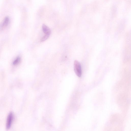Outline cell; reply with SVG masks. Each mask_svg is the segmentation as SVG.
<instances>
[{"label": "cell", "mask_w": 131, "mask_h": 131, "mask_svg": "<svg viewBox=\"0 0 131 131\" xmlns=\"http://www.w3.org/2000/svg\"><path fill=\"white\" fill-rule=\"evenodd\" d=\"M21 58L20 57H18L13 62V65L16 66L18 65L21 62Z\"/></svg>", "instance_id": "5"}, {"label": "cell", "mask_w": 131, "mask_h": 131, "mask_svg": "<svg viewBox=\"0 0 131 131\" xmlns=\"http://www.w3.org/2000/svg\"><path fill=\"white\" fill-rule=\"evenodd\" d=\"M42 30L43 32L45 34L50 35L51 31L49 28L45 24L42 26Z\"/></svg>", "instance_id": "4"}, {"label": "cell", "mask_w": 131, "mask_h": 131, "mask_svg": "<svg viewBox=\"0 0 131 131\" xmlns=\"http://www.w3.org/2000/svg\"><path fill=\"white\" fill-rule=\"evenodd\" d=\"M74 70L76 75L79 77L82 76V71L81 65L80 62L77 60L75 61L74 64Z\"/></svg>", "instance_id": "1"}, {"label": "cell", "mask_w": 131, "mask_h": 131, "mask_svg": "<svg viewBox=\"0 0 131 131\" xmlns=\"http://www.w3.org/2000/svg\"><path fill=\"white\" fill-rule=\"evenodd\" d=\"M13 119H14V115L12 113H11L9 114L8 117L6 124V129H9L10 128Z\"/></svg>", "instance_id": "2"}, {"label": "cell", "mask_w": 131, "mask_h": 131, "mask_svg": "<svg viewBox=\"0 0 131 131\" xmlns=\"http://www.w3.org/2000/svg\"><path fill=\"white\" fill-rule=\"evenodd\" d=\"M9 22V19L8 17H6L4 19V20L1 24L0 27L1 28H3L5 27L8 25Z\"/></svg>", "instance_id": "3"}, {"label": "cell", "mask_w": 131, "mask_h": 131, "mask_svg": "<svg viewBox=\"0 0 131 131\" xmlns=\"http://www.w3.org/2000/svg\"><path fill=\"white\" fill-rule=\"evenodd\" d=\"M50 35L49 34H45V35L41 38V42H43L47 40L49 37Z\"/></svg>", "instance_id": "6"}]
</instances>
